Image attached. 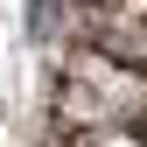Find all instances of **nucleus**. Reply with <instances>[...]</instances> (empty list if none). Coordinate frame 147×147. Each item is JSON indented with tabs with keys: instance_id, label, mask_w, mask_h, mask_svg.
Returning a JSON list of instances; mask_svg holds the SVG:
<instances>
[{
	"instance_id": "1",
	"label": "nucleus",
	"mask_w": 147,
	"mask_h": 147,
	"mask_svg": "<svg viewBox=\"0 0 147 147\" xmlns=\"http://www.w3.org/2000/svg\"><path fill=\"white\" fill-rule=\"evenodd\" d=\"M42 147H147V0H70Z\"/></svg>"
}]
</instances>
